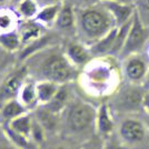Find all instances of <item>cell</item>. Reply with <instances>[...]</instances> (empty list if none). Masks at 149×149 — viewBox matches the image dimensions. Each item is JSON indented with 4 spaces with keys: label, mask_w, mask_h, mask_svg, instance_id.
Listing matches in <instances>:
<instances>
[{
    "label": "cell",
    "mask_w": 149,
    "mask_h": 149,
    "mask_svg": "<svg viewBox=\"0 0 149 149\" xmlns=\"http://www.w3.org/2000/svg\"><path fill=\"white\" fill-rule=\"evenodd\" d=\"M76 18V29L82 40L89 45L97 42L117 27L112 15L102 3L80 10Z\"/></svg>",
    "instance_id": "6da1fadb"
},
{
    "label": "cell",
    "mask_w": 149,
    "mask_h": 149,
    "mask_svg": "<svg viewBox=\"0 0 149 149\" xmlns=\"http://www.w3.org/2000/svg\"><path fill=\"white\" fill-rule=\"evenodd\" d=\"M40 80H50L58 85H66L77 77V67L68 59L66 54L51 51L40 60L38 66Z\"/></svg>",
    "instance_id": "7a4b0ae2"
},
{
    "label": "cell",
    "mask_w": 149,
    "mask_h": 149,
    "mask_svg": "<svg viewBox=\"0 0 149 149\" xmlns=\"http://www.w3.org/2000/svg\"><path fill=\"white\" fill-rule=\"evenodd\" d=\"M66 123L72 132H82L96 123L97 109L85 101H74L66 108Z\"/></svg>",
    "instance_id": "3957f363"
},
{
    "label": "cell",
    "mask_w": 149,
    "mask_h": 149,
    "mask_svg": "<svg viewBox=\"0 0 149 149\" xmlns=\"http://www.w3.org/2000/svg\"><path fill=\"white\" fill-rule=\"evenodd\" d=\"M119 138L128 147H136L147 143L149 131L143 120L127 118L119 126Z\"/></svg>",
    "instance_id": "277c9868"
},
{
    "label": "cell",
    "mask_w": 149,
    "mask_h": 149,
    "mask_svg": "<svg viewBox=\"0 0 149 149\" xmlns=\"http://www.w3.org/2000/svg\"><path fill=\"white\" fill-rule=\"evenodd\" d=\"M29 69L27 66H22L15 69L9 74H7L2 82L0 84V104L2 105L8 100L18 98V95L28 79Z\"/></svg>",
    "instance_id": "5b68a950"
},
{
    "label": "cell",
    "mask_w": 149,
    "mask_h": 149,
    "mask_svg": "<svg viewBox=\"0 0 149 149\" xmlns=\"http://www.w3.org/2000/svg\"><path fill=\"white\" fill-rule=\"evenodd\" d=\"M146 39H147V30L141 24L140 19L138 17V13H135L132 16L130 29L126 38L124 48L120 54L125 57L136 54L143 48V46L146 42Z\"/></svg>",
    "instance_id": "8992f818"
},
{
    "label": "cell",
    "mask_w": 149,
    "mask_h": 149,
    "mask_svg": "<svg viewBox=\"0 0 149 149\" xmlns=\"http://www.w3.org/2000/svg\"><path fill=\"white\" fill-rule=\"evenodd\" d=\"M143 95L145 93L134 86L124 88L113 100V107L117 111H137L139 108H143Z\"/></svg>",
    "instance_id": "52a82bcc"
},
{
    "label": "cell",
    "mask_w": 149,
    "mask_h": 149,
    "mask_svg": "<svg viewBox=\"0 0 149 149\" xmlns=\"http://www.w3.org/2000/svg\"><path fill=\"white\" fill-rule=\"evenodd\" d=\"M148 70V66L141 56L134 54L127 57V60L125 62V74L131 84L137 85L143 82Z\"/></svg>",
    "instance_id": "ba28073f"
},
{
    "label": "cell",
    "mask_w": 149,
    "mask_h": 149,
    "mask_svg": "<svg viewBox=\"0 0 149 149\" xmlns=\"http://www.w3.org/2000/svg\"><path fill=\"white\" fill-rule=\"evenodd\" d=\"M22 46H29L42 37V25L36 20H25L18 27Z\"/></svg>",
    "instance_id": "9c48e42d"
},
{
    "label": "cell",
    "mask_w": 149,
    "mask_h": 149,
    "mask_svg": "<svg viewBox=\"0 0 149 149\" xmlns=\"http://www.w3.org/2000/svg\"><path fill=\"white\" fill-rule=\"evenodd\" d=\"M101 3L110 11L117 27H120L126 22H128L130 20V17L134 16L132 15V11H134L132 5H126V3L108 1V0H101Z\"/></svg>",
    "instance_id": "30bf717a"
},
{
    "label": "cell",
    "mask_w": 149,
    "mask_h": 149,
    "mask_svg": "<svg viewBox=\"0 0 149 149\" xmlns=\"http://www.w3.org/2000/svg\"><path fill=\"white\" fill-rule=\"evenodd\" d=\"M96 129L97 132L101 137L110 136L113 131V119H112L110 108L107 104H102L99 108L97 109V116H96Z\"/></svg>",
    "instance_id": "8fae6325"
},
{
    "label": "cell",
    "mask_w": 149,
    "mask_h": 149,
    "mask_svg": "<svg viewBox=\"0 0 149 149\" xmlns=\"http://www.w3.org/2000/svg\"><path fill=\"white\" fill-rule=\"evenodd\" d=\"M65 54L77 68L86 66L90 61V58H91L90 48H88L85 44H80V42L69 44Z\"/></svg>",
    "instance_id": "7c38bea8"
},
{
    "label": "cell",
    "mask_w": 149,
    "mask_h": 149,
    "mask_svg": "<svg viewBox=\"0 0 149 149\" xmlns=\"http://www.w3.org/2000/svg\"><path fill=\"white\" fill-rule=\"evenodd\" d=\"M27 112H29V109L25 105H22L18 98H13L1 105L0 116L2 123H9Z\"/></svg>",
    "instance_id": "4fadbf2b"
},
{
    "label": "cell",
    "mask_w": 149,
    "mask_h": 149,
    "mask_svg": "<svg viewBox=\"0 0 149 149\" xmlns=\"http://www.w3.org/2000/svg\"><path fill=\"white\" fill-rule=\"evenodd\" d=\"M76 13L74 11V8L70 6L69 3L61 5L60 10L57 16L55 26L59 30L62 31H71L76 29Z\"/></svg>",
    "instance_id": "5bb4252c"
},
{
    "label": "cell",
    "mask_w": 149,
    "mask_h": 149,
    "mask_svg": "<svg viewBox=\"0 0 149 149\" xmlns=\"http://www.w3.org/2000/svg\"><path fill=\"white\" fill-rule=\"evenodd\" d=\"M20 16L15 10L6 7L0 8V35L10 31L18 30Z\"/></svg>",
    "instance_id": "9a60e30c"
},
{
    "label": "cell",
    "mask_w": 149,
    "mask_h": 149,
    "mask_svg": "<svg viewBox=\"0 0 149 149\" xmlns=\"http://www.w3.org/2000/svg\"><path fill=\"white\" fill-rule=\"evenodd\" d=\"M61 85H58L50 80H39L36 82L38 104L39 106H44L48 104L57 93L58 89Z\"/></svg>",
    "instance_id": "2e32d148"
},
{
    "label": "cell",
    "mask_w": 149,
    "mask_h": 149,
    "mask_svg": "<svg viewBox=\"0 0 149 149\" xmlns=\"http://www.w3.org/2000/svg\"><path fill=\"white\" fill-rule=\"evenodd\" d=\"M69 101V91L68 88L66 85H61L57 93L54 96V98L50 100L48 104L44 105V107H46L48 110H50L51 112L56 113V115H60L61 112H63L66 110L67 106H68Z\"/></svg>",
    "instance_id": "e0dca14e"
},
{
    "label": "cell",
    "mask_w": 149,
    "mask_h": 149,
    "mask_svg": "<svg viewBox=\"0 0 149 149\" xmlns=\"http://www.w3.org/2000/svg\"><path fill=\"white\" fill-rule=\"evenodd\" d=\"M18 99L21 101L22 105H25L29 110L36 108L38 104L37 90H36V82L32 80H26L24 86L21 88L18 95Z\"/></svg>",
    "instance_id": "ac0fdd59"
},
{
    "label": "cell",
    "mask_w": 149,
    "mask_h": 149,
    "mask_svg": "<svg viewBox=\"0 0 149 149\" xmlns=\"http://www.w3.org/2000/svg\"><path fill=\"white\" fill-rule=\"evenodd\" d=\"M2 124H6L11 130L16 131V132H18L22 136L31 138V130H32L33 119H32L29 112L20 116L18 118L13 119L9 123H2Z\"/></svg>",
    "instance_id": "d6986e66"
},
{
    "label": "cell",
    "mask_w": 149,
    "mask_h": 149,
    "mask_svg": "<svg viewBox=\"0 0 149 149\" xmlns=\"http://www.w3.org/2000/svg\"><path fill=\"white\" fill-rule=\"evenodd\" d=\"M118 32V27H115L109 33H107L105 37L101 38L97 42L90 46V51L91 54L96 55H101V54H111V50L115 45V40L117 37Z\"/></svg>",
    "instance_id": "ffe728a7"
},
{
    "label": "cell",
    "mask_w": 149,
    "mask_h": 149,
    "mask_svg": "<svg viewBox=\"0 0 149 149\" xmlns=\"http://www.w3.org/2000/svg\"><path fill=\"white\" fill-rule=\"evenodd\" d=\"M60 3H55V5H47V6H41L39 9L37 17L35 18L36 21H38L42 26H50L55 25L57 16L60 10Z\"/></svg>",
    "instance_id": "44dd1931"
},
{
    "label": "cell",
    "mask_w": 149,
    "mask_h": 149,
    "mask_svg": "<svg viewBox=\"0 0 149 149\" xmlns=\"http://www.w3.org/2000/svg\"><path fill=\"white\" fill-rule=\"evenodd\" d=\"M2 128H3V134H5L6 138L16 147L20 149H35L36 143L31 140V138L22 136L18 132L11 130L6 124H2Z\"/></svg>",
    "instance_id": "7402d4cb"
},
{
    "label": "cell",
    "mask_w": 149,
    "mask_h": 149,
    "mask_svg": "<svg viewBox=\"0 0 149 149\" xmlns=\"http://www.w3.org/2000/svg\"><path fill=\"white\" fill-rule=\"evenodd\" d=\"M40 9L37 0H22L17 5V11L20 18L25 20H35Z\"/></svg>",
    "instance_id": "603a6c76"
},
{
    "label": "cell",
    "mask_w": 149,
    "mask_h": 149,
    "mask_svg": "<svg viewBox=\"0 0 149 149\" xmlns=\"http://www.w3.org/2000/svg\"><path fill=\"white\" fill-rule=\"evenodd\" d=\"M0 46L5 50L10 51V52L18 51L22 46L21 38L19 36L18 30L1 33L0 35Z\"/></svg>",
    "instance_id": "cb8c5ba5"
},
{
    "label": "cell",
    "mask_w": 149,
    "mask_h": 149,
    "mask_svg": "<svg viewBox=\"0 0 149 149\" xmlns=\"http://www.w3.org/2000/svg\"><path fill=\"white\" fill-rule=\"evenodd\" d=\"M37 110V120L39 124L44 127L45 130H54L57 126V118L59 115H56L54 112L48 110L44 106H39Z\"/></svg>",
    "instance_id": "d4e9b609"
},
{
    "label": "cell",
    "mask_w": 149,
    "mask_h": 149,
    "mask_svg": "<svg viewBox=\"0 0 149 149\" xmlns=\"http://www.w3.org/2000/svg\"><path fill=\"white\" fill-rule=\"evenodd\" d=\"M45 129L38 120H33L32 130H31V140L37 145H40L45 140Z\"/></svg>",
    "instance_id": "484cf974"
},
{
    "label": "cell",
    "mask_w": 149,
    "mask_h": 149,
    "mask_svg": "<svg viewBox=\"0 0 149 149\" xmlns=\"http://www.w3.org/2000/svg\"><path fill=\"white\" fill-rule=\"evenodd\" d=\"M102 149H127V146L125 145L121 139L118 137L110 135L106 137L105 143H102Z\"/></svg>",
    "instance_id": "4316f807"
},
{
    "label": "cell",
    "mask_w": 149,
    "mask_h": 149,
    "mask_svg": "<svg viewBox=\"0 0 149 149\" xmlns=\"http://www.w3.org/2000/svg\"><path fill=\"white\" fill-rule=\"evenodd\" d=\"M81 149H102V145H100L98 141L90 140V141H88L87 143H85Z\"/></svg>",
    "instance_id": "83f0119b"
},
{
    "label": "cell",
    "mask_w": 149,
    "mask_h": 149,
    "mask_svg": "<svg viewBox=\"0 0 149 149\" xmlns=\"http://www.w3.org/2000/svg\"><path fill=\"white\" fill-rule=\"evenodd\" d=\"M143 109L146 111L147 115H149V91H146L143 95Z\"/></svg>",
    "instance_id": "f1b7e54d"
},
{
    "label": "cell",
    "mask_w": 149,
    "mask_h": 149,
    "mask_svg": "<svg viewBox=\"0 0 149 149\" xmlns=\"http://www.w3.org/2000/svg\"><path fill=\"white\" fill-rule=\"evenodd\" d=\"M40 7L47 6V5H55V3H59V0H38Z\"/></svg>",
    "instance_id": "f546056e"
},
{
    "label": "cell",
    "mask_w": 149,
    "mask_h": 149,
    "mask_svg": "<svg viewBox=\"0 0 149 149\" xmlns=\"http://www.w3.org/2000/svg\"><path fill=\"white\" fill-rule=\"evenodd\" d=\"M0 149H20V148L16 147L15 145H13V143L8 140V143H7V145H2V146H0Z\"/></svg>",
    "instance_id": "4dcf8cb0"
},
{
    "label": "cell",
    "mask_w": 149,
    "mask_h": 149,
    "mask_svg": "<svg viewBox=\"0 0 149 149\" xmlns=\"http://www.w3.org/2000/svg\"><path fill=\"white\" fill-rule=\"evenodd\" d=\"M108 1H115V2H120V3H126V5L134 3V0H108Z\"/></svg>",
    "instance_id": "1f68e13d"
},
{
    "label": "cell",
    "mask_w": 149,
    "mask_h": 149,
    "mask_svg": "<svg viewBox=\"0 0 149 149\" xmlns=\"http://www.w3.org/2000/svg\"><path fill=\"white\" fill-rule=\"evenodd\" d=\"M143 86H145V88L149 91V70H148L147 76H146V78H145V81H143Z\"/></svg>",
    "instance_id": "d6a6232c"
},
{
    "label": "cell",
    "mask_w": 149,
    "mask_h": 149,
    "mask_svg": "<svg viewBox=\"0 0 149 149\" xmlns=\"http://www.w3.org/2000/svg\"><path fill=\"white\" fill-rule=\"evenodd\" d=\"M140 2H141V5L143 6L145 9L149 10V0H140Z\"/></svg>",
    "instance_id": "836d02e7"
},
{
    "label": "cell",
    "mask_w": 149,
    "mask_h": 149,
    "mask_svg": "<svg viewBox=\"0 0 149 149\" xmlns=\"http://www.w3.org/2000/svg\"><path fill=\"white\" fill-rule=\"evenodd\" d=\"M143 121H145V124H146L147 128H148V131H149V115H147V117H146V119H145Z\"/></svg>",
    "instance_id": "e575fe53"
},
{
    "label": "cell",
    "mask_w": 149,
    "mask_h": 149,
    "mask_svg": "<svg viewBox=\"0 0 149 149\" xmlns=\"http://www.w3.org/2000/svg\"><path fill=\"white\" fill-rule=\"evenodd\" d=\"M11 1H13V2L15 3V5H18L19 2H21L22 0H11Z\"/></svg>",
    "instance_id": "d590c367"
},
{
    "label": "cell",
    "mask_w": 149,
    "mask_h": 149,
    "mask_svg": "<svg viewBox=\"0 0 149 149\" xmlns=\"http://www.w3.org/2000/svg\"><path fill=\"white\" fill-rule=\"evenodd\" d=\"M57 149H69V148H65V147H59V148H57Z\"/></svg>",
    "instance_id": "8d00e7d4"
},
{
    "label": "cell",
    "mask_w": 149,
    "mask_h": 149,
    "mask_svg": "<svg viewBox=\"0 0 149 149\" xmlns=\"http://www.w3.org/2000/svg\"><path fill=\"white\" fill-rule=\"evenodd\" d=\"M3 2H5V0H0V5H1V3H3Z\"/></svg>",
    "instance_id": "74e56055"
},
{
    "label": "cell",
    "mask_w": 149,
    "mask_h": 149,
    "mask_svg": "<svg viewBox=\"0 0 149 149\" xmlns=\"http://www.w3.org/2000/svg\"><path fill=\"white\" fill-rule=\"evenodd\" d=\"M37 1H38V0H37Z\"/></svg>",
    "instance_id": "f35d334b"
}]
</instances>
